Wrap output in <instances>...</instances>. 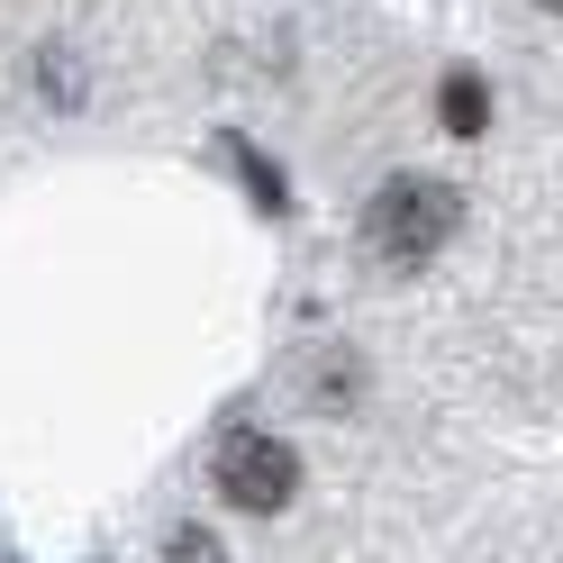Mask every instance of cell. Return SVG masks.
Instances as JSON below:
<instances>
[{"mask_svg": "<svg viewBox=\"0 0 563 563\" xmlns=\"http://www.w3.org/2000/svg\"><path fill=\"white\" fill-rule=\"evenodd\" d=\"M454 219H464V191L454 183H437V173H391V183L364 200V264H382V273L437 264Z\"/></svg>", "mask_w": 563, "mask_h": 563, "instance_id": "obj_1", "label": "cell"}, {"mask_svg": "<svg viewBox=\"0 0 563 563\" xmlns=\"http://www.w3.org/2000/svg\"><path fill=\"white\" fill-rule=\"evenodd\" d=\"M219 490H228V509L273 518V509H291V490H300V454L282 437H264V428H228L219 437Z\"/></svg>", "mask_w": 563, "mask_h": 563, "instance_id": "obj_2", "label": "cell"}, {"mask_svg": "<svg viewBox=\"0 0 563 563\" xmlns=\"http://www.w3.org/2000/svg\"><path fill=\"white\" fill-rule=\"evenodd\" d=\"M437 119H445L454 136H482V128H490V91H482V74H445V82H437Z\"/></svg>", "mask_w": 563, "mask_h": 563, "instance_id": "obj_3", "label": "cell"}, {"mask_svg": "<svg viewBox=\"0 0 563 563\" xmlns=\"http://www.w3.org/2000/svg\"><path fill=\"white\" fill-rule=\"evenodd\" d=\"M219 146H228V164H236V173H245V191H255V200H264V209H282V173H273V164H264V155H255V146H245V136H219Z\"/></svg>", "mask_w": 563, "mask_h": 563, "instance_id": "obj_4", "label": "cell"}, {"mask_svg": "<svg viewBox=\"0 0 563 563\" xmlns=\"http://www.w3.org/2000/svg\"><path fill=\"white\" fill-rule=\"evenodd\" d=\"M164 563H228V545L209 537V527H173V537H164Z\"/></svg>", "mask_w": 563, "mask_h": 563, "instance_id": "obj_5", "label": "cell"}, {"mask_svg": "<svg viewBox=\"0 0 563 563\" xmlns=\"http://www.w3.org/2000/svg\"><path fill=\"white\" fill-rule=\"evenodd\" d=\"M537 10H563V0H537Z\"/></svg>", "mask_w": 563, "mask_h": 563, "instance_id": "obj_6", "label": "cell"}]
</instances>
